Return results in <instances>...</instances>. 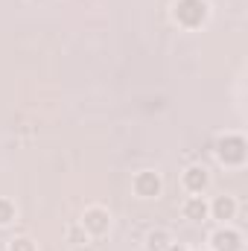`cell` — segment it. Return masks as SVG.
I'll return each instance as SVG.
<instances>
[{"mask_svg":"<svg viewBox=\"0 0 248 251\" xmlns=\"http://www.w3.org/2000/svg\"><path fill=\"white\" fill-rule=\"evenodd\" d=\"M82 228H85V234H91V237H105L108 228H111V213H108L105 207H99V204H91V207H85V213H82Z\"/></svg>","mask_w":248,"mask_h":251,"instance_id":"3","label":"cell"},{"mask_svg":"<svg viewBox=\"0 0 248 251\" xmlns=\"http://www.w3.org/2000/svg\"><path fill=\"white\" fill-rule=\"evenodd\" d=\"M181 213H184V219H193V222H201L207 216V201L201 199V193H190L187 196L184 204H181Z\"/></svg>","mask_w":248,"mask_h":251,"instance_id":"8","label":"cell"},{"mask_svg":"<svg viewBox=\"0 0 248 251\" xmlns=\"http://www.w3.org/2000/svg\"><path fill=\"white\" fill-rule=\"evenodd\" d=\"M207 213H213V219H219V222H228L237 216V199L234 196H216L213 204H207Z\"/></svg>","mask_w":248,"mask_h":251,"instance_id":"7","label":"cell"},{"mask_svg":"<svg viewBox=\"0 0 248 251\" xmlns=\"http://www.w3.org/2000/svg\"><path fill=\"white\" fill-rule=\"evenodd\" d=\"M167 246H170V234H167L164 228L149 231V237H146V251H164Z\"/></svg>","mask_w":248,"mask_h":251,"instance_id":"9","label":"cell"},{"mask_svg":"<svg viewBox=\"0 0 248 251\" xmlns=\"http://www.w3.org/2000/svg\"><path fill=\"white\" fill-rule=\"evenodd\" d=\"M210 249L213 251H243V234L234 228H216L210 234Z\"/></svg>","mask_w":248,"mask_h":251,"instance_id":"5","label":"cell"},{"mask_svg":"<svg viewBox=\"0 0 248 251\" xmlns=\"http://www.w3.org/2000/svg\"><path fill=\"white\" fill-rule=\"evenodd\" d=\"M173 18H175L181 26H187V29L201 26L204 18H207V0H175Z\"/></svg>","mask_w":248,"mask_h":251,"instance_id":"1","label":"cell"},{"mask_svg":"<svg viewBox=\"0 0 248 251\" xmlns=\"http://www.w3.org/2000/svg\"><path fill=\"white\" fill-rule=\"evenodd\" d=\"M181 184H184L187 193H201V190L210 184V173H207L204 167L193 164V167H187V170H184V176H181Z\"/></svg>","mask_w":248,"mask_h":251,"instance_id":"6","label":"cell"},{"mask_svg":"<svg viewBox=\"0 0 248 251\" xmlns=\"http://www.w3.org/2000/svg\"><path fill=\"white\" fill-rule=\"evenodd\" d=\"M164 251H187V249H184V246H178V243H170Z\"/></svg>","mask_w":248,"mask_h":251,"instance_id":"12","label":"cell"},{"mask_svg":"<svg viewBox=\"0 0 248 251\" xmlns=\"http://www.w3.org/2000/svg\"><path fill=\"white\" fill-rule=\"evenodd\" d=\"M9 251H35V243H32L29 237H15V240L9 243Z\"/></svg>","mask_w":248,"mask_h":251,"instance_id":"11","label":"cell"},{"mask_svg":"<svg viewBox=\"0 0 248 251\" xmlns=\"http://www.w3.org/2000/svg\"><path fill=\"white\" fill-rule=\"evenodd\" d=\"M131 190H134V196H140V199H155V196L161 193V176H158L155 170H140V173L131 178Z\"/></svg>","mask_w":248,"mask_h":251,"instance_id":"4","label":"cell"},{"mask_svg":"<svg viewBox=\"0 0 248 251\" xmlns=\"http://www.w3.org/2000/svg\"><path fill=\"white\" fill-rule=\"evenodd\" d=\"M15 216H18V207H15V201H12V199H6V196H0V225H9V222H15Z\"/></svg>","mask_w":248,"mask_h":251,"instance_id":"10","label":"cell"},{"mask_svg":"<svg viewBox=\"0 0 248 251\" xmlns=\"http://www.w3.org/2000/svg\"><path fill=\"white\" fill-rule=\"evenodd\" d=\"M216 158H219L222 164H228V167L243 164V161H246V140H243V134H234V131L222 134V137L216 140Z\"/></svg>","mask_w":248,"mask_h":251,"instance_id":"2","label":"cell"}]
</instances>
